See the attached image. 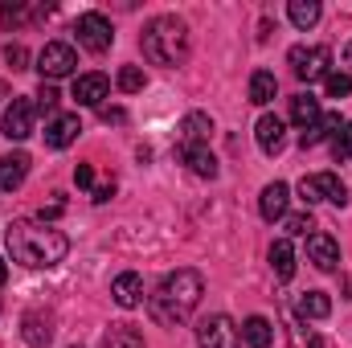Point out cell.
I'll list each match as a JSON object with an SVG mask.
<instances>
[{
    "label": "cell",
    "instance_id": "9a60e30c",
    "mask_svg": "<svg viewBox=\"0 0 352 348\" xmlns=\"http://www.w3.org/2000/svg\"><path fill=\"white\" fill-rule=\"evenodd\" d=\"M107 94H111V83H107L102 74H82V78H74V98H78V107H102Z\"/></svg>",
    "mask_w": 352,
    "mask_h": 348
},
{
    "label": "cell",
    "instance_id": "5bb4252c",
    "mask_svg": "<svg viewBox=\"0 0 352 348\" xmlns=\"http://www.w3.org/2000/svg\"><path fill=\"white\" fill-rule=\"evenodd\" d=\"M254 140H258V148H263L266 156H274L283 148V140H287V123L278 115H263L258 127H254Z\"/></svg>",
    "mask_w": 352,
    "mask_h": 348
},
{
    "label": "cell",
    "instance_id": "9c48e42d",
    "mask_svg": "<svg viewBox=\"0 0 352 348\" xmlns=\"http://www.w3.org/2000/svg\"><path fill=\"white\" fill-rule=\"evenodd\" d=\"M33 123H37V102L33 98H12L0 127H4L8 140H29L33 135Z\"/></svg>",
    "mask_w": 352,
    "mask_h": 348
},
{
    "label": "cell",
    "instance_id": "603a6c76",
    "mask_svg": "<svg viewBox=\"0 0 352 348\" xmlns=\"http://www.w3.org/2000/svg\"><path fill=\"white\" fill-rule=\"evenodd\" d=\"M274 94H278V78H274L270 70H254V74H250V102H254V107H266Z\"/></svg>",
    "mask_w": 352,
    "mask_h": 348
},
{
    "label": "cell",
    "instance_id": "7c38bea8",
    "mask_svg": "<svg viewBox=\"0 0 352 348\" xmlns=\"http://www.w3.org/2000/svg\"><path fill=\"white\" fill-rule=\"evenodd\" d=\"M78 131H82V119L78 115H54L50 127H45V144L50 148H70L78 140Z\"/></svg>",
    "mask_w": 352,
    "mask_h": 348
},
{
    "label": "cell",
    "instance_id": "f35d334b",
    "mask_svg": "<svg viewBox=\"0 0 352 348\" xmlns=\"http://www.w3.org/2000/svg\"><path fill=\"white\" fill-rule=\"evenodd\" d=\"M344 62H349V66H352V41H349V45H344Z\"/></svg>",
    "mask_w": 352,
    "mask_h": 348
},
{
    "label": "cell",
    "instance_id": "d4e9b609",
    "mask_svg": "<svg viewBox=\"0 0 352 348\" xmlns=\"http://www.w3.org/2000/svg\"><path fill=\"white\" fill-rule=\"evenodd\" d=\"M102 348H144V336L131 324H111L102 336Z\"/></svg>",
    "mask_w": 352,
    "mask_h": 348
},
{
    "label": "cell",
    "instance_id": "2e32d148",
    "mask_svg": "<svg viewBox=\"0 0 352 348\" xmlns=\"http://www.w3.org/2000/svg\"><path fill=\"white\" fill-rule=\"evenodd\" d=\"M287 201H291V188H287L283 180H274V184H266L263 188L258 209H263L266 221H278V217H287Z\"/></svg>",
    "mask_w": 352,
    "mask_h": 348
},
{
    "label": "cell",
    "instance_id": "5b68a950",
    "mask_svg": "<svg viewBox=\"0 0 352 348\" xmlns=\"http://www.w3.org/2000/svg\"><path fill=\"white\" fill-rule=\"evenodd\" d=\"M299 197L307 205H320V201H332V205H349V188L336 173H316L299 180Z\"/></svg>",
    "mask_w": 352,
    "mask_h": 348
},
{
    "label": "cell",
    "instance_id": "74e56055",
    "mask_svg": "<svg viewBox=\"0 0 352 348\" xmlns=\"http://www.w3.org/2000/svg\"><path fill=\"white\" fill-rule=\"evenodd\" d=\"M4 279H8V262L0 259V287H4Z\"/></svg>",
    "mask_w": 352,
    "mask_h": 348
},
{
    "label": "cell",
    "instance_id": "44dd1931",
    "mask_svg": "<svg viewBox=\"0 0 352 348\" xmlns=\"http://www.w3.org/2000/svg\"><path fill=\"white\" fill-rule=\"evenodd\" d=\"M270 266H274V279H278V283H287V279L295 274V246H291L287 238H278V242L270 246Z\"/></svg>",
    "mask_w": 352,
    "mask_h": 348
},
{
    "label": "cell",
    "instance_id": "1f68e13d",
    "mask_svg": "<svg viewBox=\"0 0 352 348\" xmlns=\"http://www.w3.org/2000/svg\"><path fill=\"white\" fill-rule=\"evenodd\" d=\"M33 98H37V111H58V98H62V94H58L54 83H41V90H37Z\"/></svg>",
    "mask_w": 352,
    "mask_h": 348
},
{
    "label": "cell",
    "instance_id": "8d00e7d4",
    "mask_svg": "<svg viewBox=\"0 0 352 348\" xmlns=\"http://www.w3.org/2000/svg\"><path fill=\"white\" fill-rule=\"evenodd\" d=\"M102 119H107V123H123L127 115H123V111H111V107H102Z\"/></svg>",
    "mask_w": 352,
    "mask_h": 348
},
{
    "label": "cell",
    "instance_id": "7402d4cb",
    "mask_svg": "<svg viewBox=\"0 0 352 348\" xmlns=\"http://www.w3.org/2000/svg\"><path fill=\"white\" fill-rule=\"evenodd\" d=\"M295 312H299V320H324V316L332 312V299H328L324 291H307V295H299Z\"/></svg>",
    "mask_w": 352,
    "mask_h": 348
},
{
    "label": "cell",
    "instance_id": "ba28073f",
    "mask_svg": "<svg viewBox=\"0 0 352 348\" xmlns=\"http://www.w3.org/2000/svg\"><path fill=\"white\" fill-rule=\"evenodd\" d=\"M78 70V58H74V50L66 45V41H50L41 54H37V74L41 78H70Z\"/></svg>",
    "mask_w": 352,
    "mask_h": 348
},
{
    "label": "cell",
    "instance_id": "f546056e",
    "mask_svg": "<svg viewBox=\"0 0 352 348\" xmlns=\"http://www.w3.org/2000/svg\"><path fill=\"white\" fill-rule=\"evenodd\" d=\"M119 90H127V94L144 90V70H140V66H123V70H119Z\"/></svg>",
    "mask_w": 352,
    "mask_h": 348
},
{
    "label": "cell",
    "instance_id": "f1b7e54d",
    "mask_svg": "<svg viewBox=\"0 0 352 348\" xmlns=\"http://www.w3.org/2000/svg\"><path fill=\"white\" fill-rule=\"evenodd\" d=\"M324 90H328V98H344V94H352V74L332 70V74L324 78Z\"/></svg>",
    "mask_w": 352,
    "mask_h": 348
},
{
    "label": "cell",
    "instance_id": "52a82bcc",
    "mask_svg": "<svg viewBox=\"0 0 352 348\" xmlns=\"http://www.w3.org/2000/svg\"><path fill=\"white\" fill-rule=\"evenodd\" d=\"M197 345L201 348H242V332L230 316H205L197 324Z\"/></svg>",
    "mask_w": 352,
    "mask_h": 348
},
{
    "label": "cell",
    "instance_id": "d6a6232c",
    "mask_svg": "<svg viewBox=\"0 0 352 348\" xmlns=\"http://www.w3.org/2000/svg\"><path fill=\"white\" fill-rule=\"evenodd\" d=\"M283 226H287V234H307L311 230V213H291V217H283Z\"/></svg>",
    "mask_w": 352,
    "mask_h": 348
},
{
    "label": "cell",
    "instance_id": "e575fe53",
    "mask_svg": "<svg viewBox=\"0 0 352 348\" xmlns=\"http://www.w3.org/2000/svg\"><path fill=\"white\" fill-rule=\"evenodd\" d=\"M74 184H78V188H90V184H94V168H90V164H78V168H74Z\"/></svg>",
    "mask_w": 352,
    "mask_h": 348
},
{
    "label": "cell",
    "instance_id": "836d02e7",
    "mask_svg": "<svg viewBox=\"0 0 352 348\" xmlns=\"http://www.w3.org/2000/svg\"><path fill=\"white\" fill-rule=\"evenodd\" d=\"M4 58H8V66H12V70H25V62H29L25 45H8V50H4Z\"/></svg>",
    "mask_w": 352,
    "mask_h": 348
},
{
    "label": "cell",
    "instance_id": "30bf717a",
    "mask_svg": "<svg viewBox=\"0 0 352 348\" xmlns=\"http://www.w3.org/2000/svg\"><path fill=\"white\" fill-rule=\"evenodd\" d=\"M180 160L188 164V173L201 176V180L217 176V156L209 152V144H180Z\"/></svg>",
    "mask_w": 352,
    "mask_h": 348
},
{
    "label": "cell",
    "instance_id": "3957f363",
    "mask_svg": "<svg viewBox=\"0 0 352 348\" xmlns=\"http://www.w3.org/2000/svg\"><path fill=\"white\" fill-rule=\"evenodd\" d=\"M140 50L152 66H164V70H176L184 66L188 50H192V37H188V25L180 17H152L144 25V37H140Z\"/></svg>",
    "mask_w": 352,
    "mask_h": 348
},
{
    "label": "cell",
    "instance_id": "cb8c5ba5",
    "mask_svg": "<svg viewBox=\"0 0 352 348\" xmlns=\"http://www.w3.org/2000/svg\"><path fill=\"white\" fill-rule=\"evenodd\" d=\"M21 324H25V345H29V348H45V345H50L54 328H50V320H45V316L29 312V316H25Z\"/></svg>",
    "mask_w": 352,
    "mask_h": 348
},
{
    "label": "cell",
    "instance_id": "277c9868",
    "mask_svg": "<svg viewBox=\"0 0 352 348\" xmlns=\"http://www.w3.org/2000/svg\"><path fill=\"white\" fill-rule=\"evenodd\" d=\"M287 62H291L299 83H320V78L332 74V50L328 45H295L287 54Z\"/></svg>",
    "mask_w": 352,
    "mask_h": 348
},
{
    "label": "cell",
    "instance_id": "83f0119b",
    "mask_svg": "<svg viewBox=\"0 0 352 348\" xmlns=\"http://www.w3.org/2000/svg\"><path fill=\"white\" fill-rule=\"evenodd\" d=\"M332 156H336V164L352 160V123H340V131L332 135Z\"/></svg>",
    "mask_w": 352,
    "mask_h": 348
},
{
    "label": "cell",
    "instance_id": "d590c367",
    "mask_svg": "<svg viewBox=\"0 0 352 348\" xmlns=\"http://www.w3.org/2000/svg\"><path fill=\"white\" fill-rule=\"evenodd\" d=\"M111 193H115L111 180H107V184H94V201H111Z\"/></svg>",
    "mask_w": 352,
    "mask_h": 348
},
{
    "label": "cell",
    "instance_id": "e0dca14e",
    "mask_svg": "<svg viewBox=\"0 0 352 348\" xmlns=\"http://www.w3.org/2000/svg\"><path fill=\"white\" fill-rule=\"evenodd\" d=\"M29 176V156L25 152H12V156H0V193H12L21 188Z\"/></svg>",
    "mask_w": 352,
    "mask_h": 348
},
{
    "label": "cell",
    "instance_id": "ac0fdd59",
    "mask_svg": "<svg viewBox=\"0 0 352 348\" xmlns=\"http://www.w3.org/2000/svg\"><path fill=\"white\" fill-rule=\"evenodd\" d=\"M209 135H213V119L205 111H188L180 119V144H209Z\"/></svg>",
    "mask_w": 352,
    "mask_h": 348
},
{
    "label": "cell",
    "instance_id": "4316f807",
    "mask_svg": "<svg viewBox=\"0 0 352 348\" xmlns=\"http://www.w3.org/2000/svg\"><path fill=\"white\" fill-rule=\"evenodd\" d=\"M291 119H295L299 127H311V123L320 119V98H311V94H295V98H291Z\"/></svg>",
    "mask_w": 352,
    "mask_h": 348
},
{
    "label": "cell",
    "instance_id": "7a4b0ae2",
    "mask_svg": "<svg viewBox=\"0 0 352 348\" xmlns=\"http://www.w3.org/2000/svg\"><path fill=\"white\" fill-rule=\"evenodd\" d=\"M201 295H205V279H201L197 270L180 266V270H173V274H164L160 287L148 295V312H152L156 324L176 328V324H184V320L197 312Z\"/></svg>",
    "mask_w": 352,
    "mask_h": 348
},
{
    "label": "cell",
    "instance_id": "8fae6325",
    "mask_svg": "<svg viewBox=\"0 0 352 348\" xmlns=\"http://www.w3.org/2000/svg\"><path fill=\"white\" fill-rule=\"evenodd\" d=\"M307 262H316L320 270H336L340 266V246L332 234H307Z\"/></svg>",
    "mask_w": 352,
    "mask_h": 348
},
{
    "label": "cell",
    "instance_id": "ab89813d",
    "mask_svg": "<svg viewBox=\"0 0 352 348\" xmlns=\"http://www.w3.org/2000/svg\"><path fill=\"white\" fill-rule=\"evenodd\" d=\"M0 98H8V87H4V83H0Z\"/></svg>",
    "mask_w": 352,
    "mask_h": 348
},
{
    "label": "cell",
    "instance_id": "4fadbf2b",
    "mask_svg": "<svg viewBox=\"0 0 352 348\" xmlns=\"http://www.w3.org/2000/svg\"><path fill=\"white\" fill-rule=\"evenodd\" d=\"M111 295H115L119 307H140V303H144V279H140L135 270H123V274H115Z\"/></svg>",
    "mask_w": 352,
    "mask_h": 348
},
{
    "label": "cell",
    "instance_id": "6da1fadb",
    "mask_svg": "<svg viewBox=\"0 0 352 348\" xmlns=\"http://www.w3.org/2000/svg\"><path fill=\"white\" fill-rule=\"evenodd\" d=\"M4 246H8L12 262H21L29 270H50V266H58L70 254V238L62 230H54L45 217L41 221H33V217L12 221L4 230Z\"/></svg>",
    "mask_w": 352,
    "mask_h": 348
},
{
    "label": "cell",
    "instance_id": "484cf974",
    "mask_svg": "<svg viewBox=\"0 0 352 348\" xmlns=\"http://www.w3.org/2000/svg\"><path fill=\"white\" fill-rule=\"evenodd\" d=\"M287 17H291L295 29H311V25L320 21V4H316V0H291V4H287Z\"/></svg>",
    "mask_w": 352,
    "mask_h": 348
},
{
    "label": "cell",
    "instance_id": "d6986e66",
    "mask_svg": "<svg viewBox=\"0 0 352 348\" xmlns=\"http://www.w3.org/2000/svg\"><path fill=\"white\" fill-rule=\"evenodd\" d=\"M336 131H340V115H320L311 127H303V131H299V148L307 152V148L324 144V140H328V135H336Z\"/></svg>",
    "mask_w": 352,
    "mask_h": 348
},
{
    "label": "cell",
    "instance_id": "ffe728a7",
    "mask_svg": "<svg viewBox=\"0 0 352 348\" xmlns=\"http://www.w3.org/2000/svg\"><path fill=\"white\" fill-rule=\"evenodd\" d=\"M270 340H274V324H270L266 316H250V320L242 324V345L270 348Z\"/></svg>",
    "mask_w": 352,
    "mask_h": 348
},
{
    "label": "cell",
    "instance_id": "4dcf8cb0",
    "mask_svg": "<svg viewBox=\"0 0 352 348\" xmlns=\"http://www.w3.org/2000/svg\"><path fill=\"white\" fill-rule=\"evenodd\" d=\"M291 340H295V348H324V340L307 324H291Z\"/></svg>",
    "mask_w": 352,
    "mask_h": 348
},
{
    "label": "cell",
    "instance_id": "8992f818",
    "mask_svg": "<svg viewBox=\"0 0 352 348\" xmlns=\"http://www.w3.org/2000/svg\"><path fill=\"white\" fill-rule=\"evenodd\" d=\"M74 33H78V45L90 50V54H107L111 41H115V29H111V21L102 12H82L74 21Z\"/></svg>",
    "mask_w": 352,
    "mask_h": 348
}]
</instances>
